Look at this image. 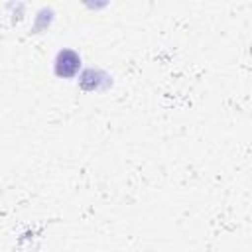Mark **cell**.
I'll return each mask as SVG.
<instances>
[{
    "instance_id": "6da1fadb",
    "label": "cell",
    "mask_w": 252,
    "mask_h": 252,
    "mask_svg": "<svg viewBox=\"0 0 252 252\" xmlns=\"http://www.w3.org/2000/svg\"><path fill=\"white\" fill-rule=\"evenodd\" d=\"M79 67H81V57L73 49L59 51V55L55 59V75L57 77H63V79L75 77L77 71H79Z\"/></svg>"
}]
</instances>
